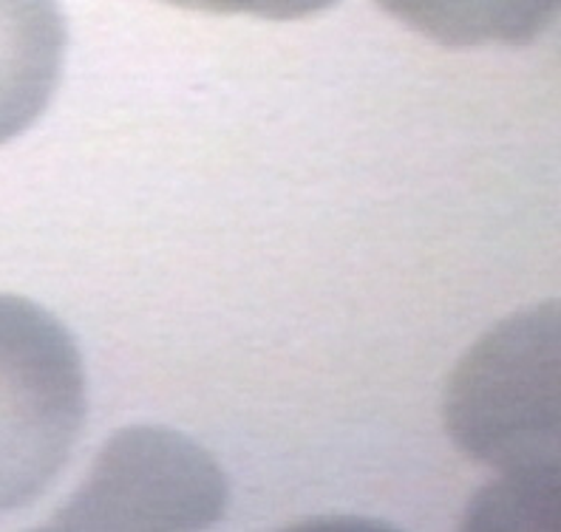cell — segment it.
Instances as JSON below:
<instances>
[{
  "label": "cell",
  "mask_w": 561,
  "mask_h": 532,
  "mask_svg": "<svg viewBox=\"0 0 561 532\" xmlns=\"http://www.w3.org/2000/svg\"><path fill=\"white\" fill-rule=\"evenodd\" d=\"M85 414V369L69 328L26 298L0 294V516L55 485Z\"/></svg>",
  "instance_id": "6da1fadb"
},
{
  "label": "cell",
  "mask_w": 561,
  "mask_h": 532,
  "mask_svg": "<svg viewBox=\"0 0 561 532\" xmlns=\"http://www.w3.org/2000/svg\"><path fill=\"white\" fill-rule=\"evenodd\" d=\"M556 307L522 314L477 346L451 385L454 439L480 462L548 473L559 459Z\"/></svg>",
  "instance_id": "7a4b0ae2"
},
{
  "label": "cell",
  "mask_w": 561,
  "mask_h": 532,
  "mask_svg": "<svg viewBox=\"0 0 561 532\" xmlns=\"http://www.w3.org/2000/svg\"><path fill=\"white\" fill-rule=\"evenodd\" d=\"M60 0H0V144L46 114L66 69Z\"/></svg>",
  "instance_id": "3957f363"
},
{
  "label": "cell",
  "mask_w": 561,
  "mask_h": 532,
  "mask_svg": "<svg viewBox=\"0 0 561 532\" xmlns=\"http://www.w3.org/2000/svg\"><path fill=\"white\" fill-rule=\"evenodd\" d=\"M377 7L448 48L527 46L559 14V0H377Z\"/></svg>",
  "instance_id": "277c9868"
},
{
  "label": "cell",
  "mask_w": 561,
  "mask_h": 532,
  "mask_svg": "<svg viewBox=\"0 0 561 532\" xmlns=\"http://www.w3.org/2000/svg\"><path fill=\"white\" fill-rule=\"evenodd\" d=\"M179 9L210 14H250L261 21H304L337 7L341 0H168Z\"/></svg>",
  "instance_id": "5b68a950"
}]
</instances>
